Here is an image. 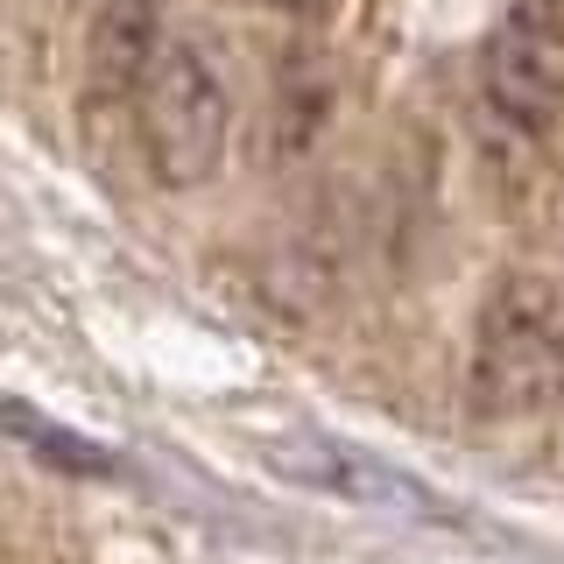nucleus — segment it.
Wrapping results in <instances>:
<instances>
[{"label":"nucleus","instance_id":"1","mask_svg":"<svg viewBox=\"0 0 564 564\" xmlns=\"http://www.w3.org/2000/svg\"><path fill=\"white\" fill-rule=\"evenodd\" d=\"M240 134V85L219 29L163 22L134 57V149L163 191H198L226 170Z\"/></svg>","mask_w":564,"mask_h":564},{"label":"nucleus","instance_id":"2","mask_svg":"<svg viewBox=\"0 0 564 564\" xmlns=\"http://www.w3.org/2000/svg\"><path fill=\"white\" fill-rule=\"evenodd\" d=\"M466 402L487 423L543 416L564 402V296L543 275L508 269L480 296L466 352Z\"/></svg>","mask_w":564,"mask_h":564},{"label":"nucleus","instance_id":"3","mask_svg":"<svg viewBox=\"0 0 564 564\" xmlns=\"http://www.w3.org/2000/svg\"><path fill=\"white\" fill-rule=\"evenodd\" d=\"M480 106L516 141L564 120V0H516L480 50Z\"/></svg>","mask_w":564,"mask_h":564},{"label":"nucleus","instance_id":"4","mask_svg":"<svg viewBox=\"0 0 564 564\" xmlns=\"http://www.w3.org/2000/svg\"><path fill=\"white\" fill-rule=\"evenodd\" d=\"M275 473H290V480H304V487H325V494H339V501L423 508V487L416 480L388 473L381 458H367V452H352V445H332V437H290V445H275Z\"/></svg>","mask_w":564,"mask_h":564},{"label":"nucleus","instance_id":"5","mask_svg":"<svg viewBox=\"0 0 564 564\" xmlns=\"http://www.w3.org/2000/svg\"><path fill=\"white\" fill-rule=\"evenodd\" d=\"M254 8H275V14H296V22H317V14H332L339 0H254Z\"/></svg>","mask_w":564,"mask_h":564}]
</instances>
